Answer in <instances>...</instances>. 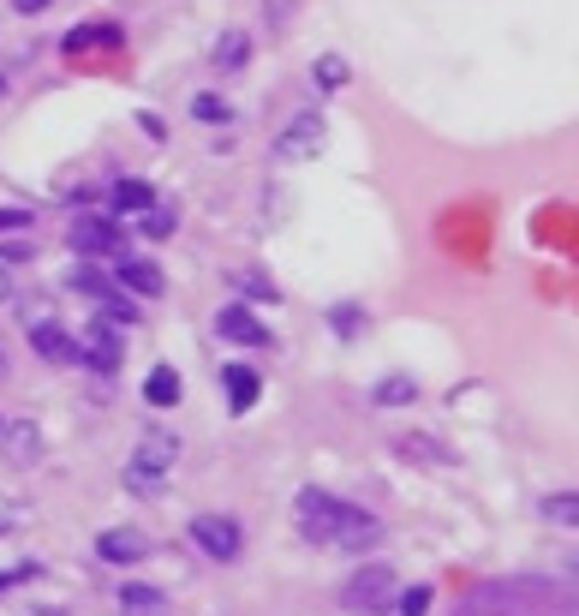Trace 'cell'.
<instances>
[{
  "label": "cell",
  "mask_w": 579,
  "mask_h": 616,
  "mask_svg": "<svg viewBox=\"0 0 579 616\" xmlns=\"http://www.w3.org/2000/svg\"><path fill=\"white\" fill-rule=\"evenodd\" d=\"M245 54H251V42H245V31H228L215 42V66L221 72H233V66H245Z\"/></svg>",
  "instance_id": "ffe728a7"
},
{
  "label": "cell",
  "mask_w": 579,
  "mask_h": 616,
  "mask_svg": "<svg viewBox=\"0 0 579 616\" xmlns=\"http://www.w3.org/2000/svg\"><path fill=\"white\" fill-rule=\"evenodd\" d=\"M370 401H377V407H412V401H419V384H412L407 372H394V377H382V384H377Z\"/></svg>",
  "instance_id": "2e32d148"
},
{
  "label": "cell",
  "mask_w": 579,
  "mask_h": 616,
  "mask_svg": "<svg viewBox=\"0 0 579 616\" xmlns=\"http://www.w3.org/2000/svg\"><path fill=\"white\" fill-rule=\"evenodd\" d=\"M400 455H419V461H430V467H449V449L430 443V437H400Z\"/></svg>",
  "instance_id": "cb8c5ba5"
},
{
  "label": "cell",
  "mask_w": 579,
  "mask_h": 616,
  "mask_svg": "<svg viewBox=\"0 0 579 616\" xmlns=\"http://www.w3.org/2000/svg\"><path fill=\"white\" fill-rule=\"evenodd\" d=\"M114 49H126V31H120V24H108V19L78 24V31H66V42H61L66 61H91V54H114Z\"/></svg>",
  "instance_id": "52a82bcc"
},
{
  "label": "cell",
  "mask_w": 579,
  "mask_h": 616,
  "mask_svg": "<svg viewBox=\"0 0 579 616\" xmlns=\"http://www.w3.org/2000/svg\"><path fill=\"white\" fill-rule=\"evenodd\" d=\"M12 7H19V12H42L49 0H12Z\"/></svg>",
  "instance_id": "f546056e"
},
{
  "label": "cell",
  "mask_w": 579,
  "mask_h": 616,
  "mask_svg": "<svg viewBox=\"0 0 579 616\" xmlns=\"http://www.w3.org/2000/svg\"><path fill=\"white\" fill-rule=\"evenodd\" d=\"M215 330H221V342H233V347H270V324H263V317H251L245 305H221V312H215Z\"/></svg>",
  "instance_id": "9c48e42d"
},
{
  "label": "cell",
  "mask_w": 579,
  "mask_h": 616,
  "mask_svg": "<svg viewBox=\"0 0 579 616\" xmlns=\"http://www.w3.org/2000/svg\"><path fill=\"white\" fill-rule=\"evenodd\" d=\"M221 377H228L233 414H251V401H257V372H251V365H221Z\"/></svg>",
  "instance_id": "5bb4252c"
},
{
  "label": "cell",
  "mask_w": 579,
  "mask_h": 616,
  "mask_svg": "<svg viewBox=\"0 0 579 616\" xmlns=\"http://www.w3.org/2000/svg\"><path fill=\"white\" fill-rule=\"evenodd\" d=\"M96 556H102V563H114V568L144 563V556H150V539H144L138 526H108V533L96 539Z\"/></svg>",
  "instance_id": "30bf717a"
},
{
  "label": "cell",
  "mask_w": 579,
  "mask_h": 616,
  "mask_svg": "<svg viewBox=\"0 0 579 616\" xmlns=\"http://www.w3.org/2000/svg\"><path fill=\"white\" fill-rule=\"evenodd\" d=\"M544 515H549V521H561V526H573V521H579V497H573V491L549 497V503H544Z\"/></svg>",
  "instance_id": "d4e9b609"
},
{
  "label": "cell",
  "mask_w": 579,
  "mask_h": 616,
  "mask_svg": "<svg viewBox=\"0 0 579 616\" xmlns=\"http://www.w3.org/2000/svg\"><path fill=\"white\" fill-rule=\"evenodd\" d=\"M233 288H240L245 300H263V305H275V300H281V288H275L263 270H233Z\"/></svg>",
  "instance_id": "d6986e66"
},
{
  "label": "cell",
  "mask_w": 579,
  "mask_h": 616,
  "mask_svg": "<svg viewBox=\"0 0 579 616\" xmlns=\"http://www.w3.org/2000/svg\"><path fill=\"white\" fill-rule=\"evenodd\" d=\"M310 84H317V91H340V84H347V61H340V54H323V61L310 66Z\"/></svg>",
  "instance_id": "7402d4cb"
},
{
  "label": "cell",
  "mask_w": 579,
  "mask_h": 616,
  "mask_svg": "<svg viewBox=\"0 0 579 616\" xmlns=\"http://www.w3.org/2000/svg\"><path fill=\"white\" fill-rule=\"evenodd\" d=\"M173 228H180V210H173V203H144V222H138L144 240H168Z\"/></svg>",
  "instance_id": "e0dca14e"
},
{
  "label": "cell",
  "mask_w": 579,
  "mask_h": 616,
  "mask_svg": "<svg viewBox=\"0 0 579 616\" xmlns=\"http://www.w3.org/2000/svg\"><path fill=\"white\" fill-rule=\"evenodd\" d=\"M144 203H150V186H144V180H120V186H114V210H144Z\"/></svg>",
  "instance_id": "603a6c76"
},
{
  "label": "cell",
  "mask_w": 579,
  "mask_h": 616,
  "mask_svg": "<svg viewBox=\"0 0 579 616\" xmlns=\"http://www.w3.org/2000/svg\"><path fill=\"white\" fill-rule=\"evenodd\" d=\"M31 228V210H0V233H19Z\"/></svg>",
  "instance_id": "83f0119b"
},
{
  "label": "cell",
  "mask_w": 579,
  "mask_h": 616,
  "mask_svg": "<svg viewBox=\"0 0 579 616\" xmlns=\"http://www.w3.org/2000/svg\"><path fill=\"white\" fill-rule=\"evenodd\" d=\"M323 132H329L323 114H293L287 132L275 138V163H305V156H317L323 150Z\"/></svg>",
  "instance_id": "8992f818"
},
{
  "label": "cell",
  "mask_w": 579,
  "mask_h": 616,
  "mask_svg": "<svg viewBox=\"0 0 579 616\" xmlns=\"http://www.w3.org/2000/svg\"><path fill=\"white\" fill-rule=\"evenodd\" d=\"M293 521H299L305 539H317V545H340V551H370L382 539V521L365 515V509L340 503V497L305 486L299 503H293Z\"/></svg>",
  "instance_id": "6da1fadb"
},
{
  "label": "cell",
  "mask_w": 579,
  "mask_h": 616,
  "mask_svg": "<svg viewBox=\"0 0 579 616\" xmlns=\"http://www.w3.org/2000/svg\"><path fill=\"white\" fill-rule=\"evenodd\" d=\"M0 377H7V354H0Z\"/></svg>",
  "instance_id": "1f68e13d"
},
{
  "label": "cell",
  "mask_w": 579,
  "mask_h": 616,
  "mask_svg": "<svg viewBox=\"0 0 579 616\" xmlns=\"http://www.w3.org/2000/svg\"><path fill=\"white\" fill-rule=\"evenodd\" d=\"M0 437H7L12 461H31V455L42 449V431H36V425H12V431H0Z\"/></svg>",
  "instance_id": "44dd1931"
},
{
  "label": "cell",
  "mask_w": 579,
  "mask_h": 616,
  "mask_svg": "<svg viewBox=\"0 0 579 616\" xmlns=\"http://www.w3.org/2000/svg\"><path fill=\"white\" fill-rule=\"evenodd\" d=\"M359 330V305H335V335H352Z\"/></svg>",
  "instance_id": "4316f807"
},
{
  "label": "cell",
  "mask_w": 579,
  "mask_h": 616,
  "mask_svg": "<svg viewBox=\"0 0 579 616\" xmlns=\"http://www.w3.org/2000/svg\"><path fill=\"white\" fill-rule=\"evenodd\" d=\"M430 598H436L430 586H407V593L394 586V598L382 605V616H424V610H430Z\"/></svg>",
  "instance_id": "ac0fdd59"
},
{
  "label": "cell",
  "mask_w": 579,
  "mask_h": 616,
  "mask_svg": "<svg viewBox=\"0 0 579 616\" xmlns=\"http://www.w3.org/2000/svg\"><path fill=\"white\" fill-rule=\"evenodd\" d=\"M78 342V365H91V372H120L126 347H120V324H108V317H96L84 335H72Z\"/></svg>",
  "instance_id": "277c9868"
},
{
  "label": "cell",
  "mask_w": 579,
  "mask_h": 616,
  "mask_svg": "<svg viewBox=\"0 0 579 616\" xmlns=\"http://www.w3.org/2000/svg\"><path fill=\"white\" fill-rule=\"evenodd\" d=\"M36 575V563H19V568H7V575H0V593H7V586H19V581H31Z\"/></svg>",
  "instance_id": "f1b7e54d"
},
{
  "label": "cell",
  "mask_w": 579,
  "mask_h": 616,
  "mask_svg": "<svg viewBox=\"0 0 579 616\" xmlns=\"http://www.w3.org/2000/svg\"><path fill=\"white\" fill-rule=\"evenodd\" d=\"M0 431H7V419H0Z\"/></svg>",
  "instance_id": "d6a6232c"
},
{
  "label": "cell",
  "mask_w": 579,
  "mask_h": 616,
  "mask_svg": "<svg viewBox=\"0 0 579 616\" xmlns=\"http://www.w3.org/2000/svg\"><path fill=\"white\" fill-rule=\"evenodd\" d=\"M173 461H180V443H173V431H144L138 449H131V461H126V479H131L138 491H156L161 479L173 473Z\"/></svg>",
  "instance_id": "7a4b0ae2"
},
{
  "label": "cell",
  "mask_w": 579,
  "mask_h": 616,
  "mask_svg": "<svg viewBox=\"0 0 579 616\" xmlns=\"http://www.w3.org/2000/svg\"><path fill=\"white\" fill-rule=\"evenodd\" d=\"M7 293H12V275H7V263H0V300H7Z\"/></svg>",
  "instance_id": "4dcf8cb0"
},
{
  "label": "cell",
  "mask_w": 579,
  "mask_h": 616,
  "mask_svg": "<svg viewBox=\"0 0 579 616\" xmlns=\"http://www.w3.org/2000/svg\"><path fill=\"white\" fill-rule=\"evenodd\" d=\"M144 401H150V407H173V401H180V372H173V365L150 372V377H144Z\"/></svg>",
  "instance_id": "9a60e30c"
},
{
  "label": "cell",
  "mask_w": 579,
  "mask_h": 616,
  "mask_svg": "<svg viewBox=\"0 0 579 616\" xmlns=\"http://www.w3.org/2000/svg\"><path fill=\"white\" fill-rule=\"evenodd\" d=\"M120 616H168V593L161 586H144V581H131V586H120Z\"/></svg>",
  "instance_id": "7c38bea8"
},
{
  "label": "cell",
  "mask_w": 579,
  "mask_h": 616,
  "mask_svg": "<svg viewBox=\"0 0 579 616\" xmlns=\"http://www.w3.org/2000/svg\"><path fill=\"white\" fill-rule=\"evenodd\" d=\"M31 347L42 359H54V365H78V342H72L66 330H54V324H31Z\"/></svg>",
  "instance_id": "4fadbf2b"
},
{
  "label": "cell",
  "mask_w": 579,
  "mask_h": 616,
  "mask_svg": "<svg viewBox=\"0 0 579 616\" xmlns=\"http://www.w3.org/2000/svg\"><path fill=\"white\" fill-rule=\"evenodd\" d=\"M114 282L131 288V293H144V300H156V293L168 288V282H161V270H156L150 258H120V263H114Z\"/></svg>",
  "instance_id": "8fae6325"
},
{
  "label": "cell",
  "mask_w": 579,
  "mask_h": 616,
  "mask_svg": "<svg viewBox=\"0 0 579 616\" xmlns=\"http://www.w3.org/2000/svg\"><path fill=\"white\" fill-rule=\"evenodd\" d=\"M66 240H72L78 258H108V252H120V222H108V216H78Z\"/></svg>",
  "instance_id": "ba28073f"
},
{
  "label": "cell",
  "mask_w": 579,
  "mask_h": 616,
  "mask_svg": "<svg viewBox=\"0 0 579 616\" xmlns=\"http://www.w3.org/2000/svg\"><path fill=\"white\" fill-rule=\"evenodd\" d=\"M191 114H198V121H210V126H215V121L228 126V114H233V108H228V102H221V96H210V91H203L198 102H191Z\"/></svg>",
  "instance_id": "484cf974"
},
{
  "label": "cell",
  "mask_w": 579,
  "mask_h": 616,
  "mask_svg": "<svg viewBox=\"0 0 579 616\" xmlns=\"http://www.w3.org/2000/svg\"><path fill=\"white\" fill-rule=\"evenodd\" d=\"M394 598V575L382 563H370V568H359L347 586H340V605H347L352 616H382V605Z\"/></svg>",
  "instance_id": "3957f363"
},
{
  "label": "cell",
  "mask_w": 579,
  "mask_h": 616,
  "mask_svg": "<svg viewBox=\"0 0 579 616\" xmlns=\"http://www.w3.org/2000/svg\"><path fill=\"white\" fill-rule=\"evenodd\" d=\"M191 545L203 556H215V563H233V556L245 551V533H240V521H228V515H198L191 521Z\"/></svg>",
  "instance_id": "5b68a950"
}]
</instances>
